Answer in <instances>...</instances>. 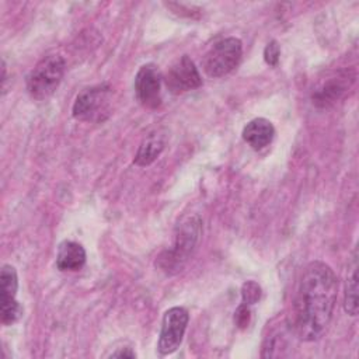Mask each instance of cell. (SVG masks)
Segmentation results:
<instances>
[{"mask_svg":"<svg viewBox=\"0 0 359 359\" xmlns=\"http://www.w3.org/2000/svg\"><path fill=\"white\" fill-rule=\"evenodd\" d=\"M188 321L189 314L184 307H171L164 313L157 344L160 355H170L178 349L182 342Z\"/></svg>","mask_w":359,"mask_h":359,"instance_id":"8992f818","label":"cell"},{"mask_svg":"<svg viewBox=\"0 0 359 359\" xmlns=\"http://www.w3.org/2000/svg\"><path fill=\"white\" fill-rule=\"evenodd\" d=\"M65 59L60 55H48L41 59L27 77V91L38 101L50 97L65 74Z\"/></svg>","mask_w":359,"mask_h":359,"instance_id":"3957f363","label":"cell"},{"mask_svg":"<svg viewBox=\"0 0 359 359\" xmlns=\"http://www.w3.org/2000/svg\"><path fill=\"white\" fill-rule=\"evenodd\" d=\"M243 45L238 38L229 36L213 43L202 60L203 72L209 77H222L229 74L241 60Z\"/></svg>","mask_w":359,"mask_h":359,"instance_id":"277c9868","label":"cell"},{"mask_svg":"<svg viewBox=\"0 0 359 359\" xmlns=\"http://www.w3.org/2000/svg\"><path fill=\"white\" fill-rule=\"evenodd\" d=\"M241 135L248 146H251L254 150H261L272 142L275 128L271 121L265 118H255L244 126Z\"/></svg>","mask_w":359,"mask_h":359,"instance_id":"30bf717a","label":"cell"},{"mask_svg":"<svg viewBox=\"0 0 359 359\" xmlns=\"http://www.w3.org/2000/svg\"><path fill=\"white\" fill-rule=\"evenodd\" d=\"M279 56H280V48L278 45L276 41H271L266 43L265 49H264V59L266 62V65L275 67L279 63Z\"/></svg>","mask_w":359,"mask_h":359,"instance_id":"e0dca14e","label":"cell"},{"mask_svg":"<svg viewBox=\"0 0 359 359\" xmlns=\"http://www.w3.org/2000/svg\"><path fill=\"white\" fill-rule=\"evenodd\" d=\"M201 233H202L201 219L196 215L185 217L177 227L172 248L158 255L156 261L158 268L168 275H172L181 271L187 259L195 250Z\"/></svg>","mask_w":359,"mask_h":359,"instance_id":"7a4b0ae2","label":"cell"},{"mask_svg":"<svg viewBox=\"0 0 359 359\" xmlns=\"http://www.w3.org/2000/svg\"><path fill=\"white\" fill-rule=\"evenodd\" d=\"M111 358H136V353L130 351V348H123L111 353Z\"/></svg>","mask_w":359,"mask_h":359,"instance_id":"d6986e66","label":"cell"},{"mask_svg":"<svg viewBox=\"0 0 359 359\" xmlns=\"http://www.w3.org/2000/svg\"><path fill=\"white\" fill-rule=\"evenodd\" d=\"M261 286L254 282V280H247L243 283L241 286V297H243V303L245 304H254L261 299Z\"/></svg>","mask_w":359,"mask_h":359,"instance_id":"2e32d148","label":"cell"},{"mask_svg":"<svg viewBox=\"0 0 359 359\" xmlns=\"http://www.w3.org/2000/svg\"><path fill=\"white\" fill-rule=\"evenodd\" d=\"M163 80L171 94H182L202 86V77L195 63L187 55L181 56L168 67Z\"/></svg>","mask_w":359,"mask_h":359,"instance_id":"ba28073f","label":"cell"},{"mask_svg":"<svg viewBox=\"0 0 359 359\" xmlns=\"http://www.w3.org/2000/svg\"><path fill=\"white\" fill-rule=\"evenodd\" d=\"M345 311L349 316H356L358 314V250H353L348 275H346V282H345Z\"/></svg>","mask_w":359,"mask_h":359,"instance_id":"4fadbf2b","label":"cell"},{"mask_svg":"<svg viewBox=\"0 0 359 359\" xmlns=\"http://www.w3.org/2000/svg\"><path fill=\"white\" fill-rule=\"evenodd\" d=\"M287 346L286 337L282 331H275L271 335L266 337L264 346H262V356L264 358H273V356H282V349Z\"/></svg>","mask_w":359,"mask_h":359,"instance_id":"9a60e30c","label":"cell"},{"mask_svg":"<svg viewBox=\"0 0 359 359\" xmlns=\"http://www.w3.org/2000/svg\"><path fill=\"white\" fill-rule=\"evenodd\" d=\"M338 282L330 265L313 261L303 269L293 307L292 327L302 341H316L327 331L337 302Z\"/></svg>","mask_w":359,"mask_h":359,"instance_id":"6da1fadb","label":"cell"},{"mask_svg":"<svg viewBox=\"0 0 359 359\" xmlns=\"http://www.w3.org/2000/svg\"><path fill=\"white\" fill-rule=\"evenodd\" d=\"M109 93L108 84L84 88L74 100L73 116L80 121H102V115L108 114Z\"/></svg>","mask_w":359,"mask_h":359,"instance_id":"5b68a950","label":"cell"},{"mask_svg":"<svg viewBox=\"0 0 359 359\" xmlns=\"http://www.w3.org/2000/svg\"><path fill=\"white\" fill-rule=\"evenodd\" d=\"M251 321V310H250V306L245 304V303H241L237 310L234 311V324L238 327V328H247L248 324Z\"/></svg>","mask_w":359,"mask_h":359,"instance_id":"ac0fdd59","label":"cell"},{"mask_svg":"<svg viewBox=\"0 0 359 359\" xmlns=\"http://www.w3.org/2000/svg\"><path fill=\"white\" fill-rule=\"evenodd\" d=\"M346 76L341 77V79H332L330 81H327L320 90L316 91V94L313 95V100L316 104H321V105H327L328 102H334L335 100H338L341 97V94L346 90V87H349V84H346Z\"/></svg>","mask_w":359,"mask_h":359,"instance_id":"5bb4252c","label":"cell"},{"mask_svg":"<svg viewBox=\"0 0 359 359\" xmlns=\"http://www.w3.org/2000/svg\"><path fill=\"white\" fill-rule=\"evenodd\" d=\"M86 264V250L81 244L65 240L57 247L56 266L60 271H79Z\"/></svg>","mask_w":359,"mask_h":359,"instance_id":"8fae6325","label":"cell"},{"mask_svg":"<svg viewBox=\"0 0 359 359\" xmlns=\"http://www.w3.org/2000/svg\"><path fill=\"white\" fill-rule=\"evenodd\" d=\"M163 76L154 63L140 66L135 76V93L139 102L146 108H157L161 104Z\"/></svg>","mask_w":359,"mask_h":359,"instance_id":"9c48e42d","label":"cell"},{"mask_svg":"<svg viewBox=\"0 0 359 359\" xmlns=\"http://www.w3.org/2000/svg\"><path fill=\"white\" fill-rule=\"evenodd\" d=\"M18 276L14 266L6 264L0 272V320L3 325H13L22 316V306L15 299Z\"/></svg>","mask_w":359,"mask_h":359,"instance_id":"52a82bcc","label":"cell"},{"mask_svg":"<svg viewBox=\"0 0 359 359\" xmlns=\"http://www.w3.org/2000/svg\"><path fill=\"white\" fill-rule=\"evenodd\" d=\"M164 146H165V136L161 130H154L149 133L140 143L133 163L140 167L151 164L160 156Z\"/></svg>","mask_w":359,"mask_h":359,"instance_id":"7c38bea8","label":"cell"}]
</instances>
